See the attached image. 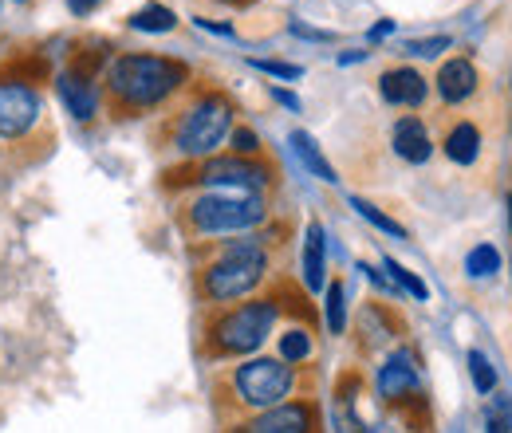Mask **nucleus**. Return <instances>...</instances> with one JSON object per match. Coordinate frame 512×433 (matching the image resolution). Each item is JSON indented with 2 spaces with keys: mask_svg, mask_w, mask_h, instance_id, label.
I'll list each match as a JSON object with an SVG mask.
<instances>
[{
  "mask_svg": "<svg viewBox=\"0 0 512 433\" xmlns=\"http://www.w3.org/2000/svg\"><path fill=\"white\" fill-rule=\"evenodd\" d=\"M48 79L52 60L44 48H16L0 56V154L12 166H32L56 146L44 103Z\"/></svg>",
  "mask_w": 512,
  "mask_h": 433,
  "instance_id": "obj_1",
  "label": "nucleus"
},
{
  "mask_svg": "<svg viewBox=\"0 0 512 433\" xmlns=\"http://www.w3.org/2000/svg\"><path fill=\"white\" fill-rule=\"evenodd\" d=\"M272 272V252L264 237H233L201 248V260L193 268V288L205 308H229L241 300H253Z\"/></svg>",
  "mask_w": 512,
  "mask_h": 433,
  "instance_id": "obj_2",
  "label": "nucleus"
},
{
  "mask_svg": "<svg viewBox=\"0 0 512 433\" xmlns=\"http://www.w3.org/2000/svg\"><path fill=\"white\" fill-rule=\"evenodd\" d=\"M190 83V67L174 56L123 52L103 71V103L115 119H138Z\"/></svg>",
  "mask_w": 512,
  "mask_h": 433,
  "instance_id": "obj_3",
  "label": "nucleus"
},
{
  "mask_svg": "<svg viewBox=\"0 0 512 433\" xmlns=\"http://www.w3.org/2000/svg\"><path fill=\"white\" fill-rule=\"evenodd\" d=\"M300 386V371L292 363H284L280 355H253L241 359L229 374H221L217 382V410L221 418H256L280 402H288Z\"/></svg>",
  "mask_w": 512,
  "mask_h": 433,
  "instance_id": "obj_4",
  "label": "nucleus"
},
{
  "mask_svg": "<svg viewBox=\"0 0 512 433\" xmlns=\"http://www.w3.org/2000/svg\"><path fill=\"white\" fill-rule=\"evenodd\" d=\"M233 119H237L233 95L209 87V91H197L182 111L166 115V123L158 130V142L186 162H205L217 154V146L229 142Z\"/></svg>",
  "mask_w": 512,
  "mask_h": 433,
  "instance_id": "obj_5",
  "label": "nucleus"
},
{
  "mask_svg": "<svg viewBox=\"0 0 512 433\" xmlns=\"http://www.w3.org/2000/svg\"><path fill=\"white\" fill-rule=\"evenodd\" d=\"M182 237L217 241V237H249L268 221V197L229 193V189H197L174 209Z\"/></svg>",
  "mask_w": 512,
  "mask_h": 433,
  "instance_id": "obj_6",
  "label": "nucleus"
},
{
  "mask_svg": "<svg viewBox=\"0 0 512 433\" xmlns=\"http://www.w3.org/2000/svg\"><path fill=\"white\" fill-rule=\"evenodd\" d=\"M280 319V296H253L229 308H213L201 331V355L209 363L221 359H253L268 343L272 327Z\"/></svg>",
  "mask_w": 512,
  "mask_h": 433,
  "instance_id": "obj_7",
  "label": "nucleus"
},
{
  "mask_svg": "<svg viewBox=\"0 0 512 433\" xmlns=\"http://www.w3.org/2000/svg\"><path fill=\"white\" fill-rule=\"evenodd\" d=\"M170 186H197V189H229V193H256L268 197L276 186V170L264 158H241V154H213L205 162H190L182 170L166 174Z\"/></svg>",
  "mask_w": 512,
  "mask_h": 433,
  "instance_id": "obj_8",
  "label": "nucleus"
},
{
  "mask_svg": "<svg viewBox=\"0 0 512 433\" xmlns=\"http://www.w3.org/2000/svg\"><path fill=\"white\" fill-rule=\"evenodd\" d=\"M375 390L386 406L394 410H406V406H422V378H418V363L410 351H394L386 359L379 374H375Z\"/></svg>",
  "mask_w": 512,
  "mask_h": 433,
  "instance_id": "obj_9",
  "label": "nucleus"
},
{
  "mask_svg": "<svg viewBox=\"0 0 512 433\" xmlns=\"http://www.w3.org/2000/svg\"><path fill=\"white\" fill-rule=\"evenodd\" d=\"M253 433H323V418L316 398H288L264 414H256L249 422H241Z\"/></svg>",
  "mask_w": 512,
  "mask_h": 433,
  "instance_id": "obj_10",
  "label": "nucleus"
},
{
  "mask_svg": "<svg viewBox=\"0 0 512 433\" xmlns=\"http://www.w3.org/2000/svg\"><path fill=\"white\" fill-rule=\"evenodd\" d=\"M56 95L67 107V115L75 123H91L103 107V79H91V75H79L75 67H60L56 71Z\"/></svg>",
  "mask_w": 512,
  "mask_h": 433,
  "instance_id": "obj_11",
  "label": "nucleus"
},
{
  "mask_svg": "<svg viewBox=\"0 0 512 433\" xmlns=\"http://www.w3.org/2000/svg\"><path fill=\"white\" fill-rule=\"evenodd\" d=\"M379 91H383L386 103L394 107H422L426 103V79L414 71V67H390L379 75Z\"/></svg>",
  "mask_w": 512,
  "mask_h": 433,
  "instance_id": "obj_12",
  "label": "nucleus"
},
{
  "mask_svg": "<svg viewBox=\"0 0 512 433\" xmlns=\"http://www.w3.org/2000/svg\"><path fill=\"white\" fill-rule=\"evenodd\" d=\"M304 288L308 292L327 288V237L320 221H308L304 229Z\"/></svg>",
  "mask_w": 512,
  "mask_h": 433,
  "instance_id": "obj_13",
  "label": "nucleus"
},
{
  "mask_svg": "<svg viewBox=\"0 0 512 433\" xmlns=\"http://www.w3.org/2000/svg\"><path fill=\"white\" fill-rule=\"evenodd\" d=\"M394 154H398L402 162H414V166H422V162L434 154L426 126L418 123L414 115H406V119L394 123Z\"/></svg>",
  "mask_w": 512,
  "mask_h": 433,
  "instance_id": "obj_14",
  "label": "nucleus"
},
{
  "mask_svg": "<svg viewBox=\"0 0 512 433\" xmlns=\"http://www.w3.org/2000/svg\"><path fill=\"white\" fill-rule=\"evenodd\" d=\"M477 91V67L469 60H449L438 71V95L446 103H465Z\"/></svg>",
  "mask_w": 512,
  "mask_h": 433,
  "instance_id": "obj_15",
  "label": "nucleus"
},
{
  "mask_svg": "<svg viewBox=\"0 0 512 433\" xmlns=\"http://www.w3.org/2000/svg\"><path fill=\"white\" fill-rule=\"evenodd\" d=\"M292 150H296V158L320 178V182H335V170H331V162L323 158L320 142L308 134V130H292Z\"/></svg>",
  "mask_w": 512,
  "mask_h": 433,
  "instance_id": "obj_16",
  "label": "nucleus"
},
{
  "mask_svg": "<svg viewBox=\"0 0 512 433\" xmlns=\"http://www.w3.org/2000/svg\"><path fill=\"white\" fill-rule=\"evenodd\" d=\"M477 146H481V134H477V126L473 123H457L453 130H449L446 154L457 162V166H469V162L477 158Z\"/></svg>",
  "mask_w": 512,
  "mask_h": 433,
  "instance_id": "obj_17",
  "label": "nucleus"
},
{
  "mask_svg": "<svg viewBox=\"0 0 512 433\" xmlns=\"http://www.w3.org/2000/svg\"><path fill=\"white\" fill-rule=\"evenodd\" d=\"M359 335H363L367 347L386 343V339L394 335V327H390V311H386L383 304H367L363 315H359Z\"/></svg>",
  "mask_w": 512,
  "mask_h": 433,
  "instance_id": "obj_18",
  "label": "nucleus"
},
{
  "mask_svg": "<svg viewBox=\"0 0 512 433\" xmlns=\"http://www.w3.org/2000/svg\"><path fill=\"white\" fill-rule=\"evenodd\" d=\"M130 28L162 36V32H174V28H178V16H174V8H166V4H146V8H138V12L130 16Z\"/></svg>",
  "mask_w": 512,
  "mask_h": 433,
  "instance_id": "obj_19",
  "label": "nucleus"
},
{
  "mask_svg": "<svg viewBox=\"0 0 512 433\" xmlns=\"http://www.w3.org/2000/svg\"><path fill=\"white\" fill-rule=\"evenodd\" d=\"M323 292H327V300H323L327 331H331V335H343V331H347V292H343V280H331Z\"/></svg>",
  "mask_w": 512,
  "mask_h": 433,
  "instance_id": "obj_20",
  "label": "nucleus"
},
{
  "mask_svg": "<svg viewBox=\"0 0 512 433\" xmlns=\"http://www.w3.org/2000/svg\"><path fill=\"white\" fill-rule=\"evenodd\" d=\"M280 359L284 363H308L312 359V331H304V327H292V331H284L280 335Z\"/></svg>",
  "mask_w": 512,
  "mask_h": 433,
  "instance_id": "obj_21",
  "label": "nucleus"
},
{
  "mask_svg": "<svg viewBox=\"0 0 512 433\" xmlns=\"http://www.w3.org/2000/svg\"><path fill=\"white\" fill-rule=\"evenodd\" d=\"M383 268L390 272V284H394L398 292H406V296H414V300H426V296H430V288H426V284H422V280H418L410 268H402L398 260H390V256H386Z\"/></svg>",
  "mask_w": 512,
  "mask_h": 433,
  "instance_id": "obj_22",
  "label": "nucleus"
},
{
  "mask_svg": "<svg viewBox=\"0 0 512 433\" xmlns=\"http://www.w3.org/2000/svg\"><path fill=\"white\" fill-rule=\"evenodd\" d=\"M497 268H501V252L493 245H477L465 256V272H469L473 280H485V276H493Z\"/></svg>",
  "mask_w": 512,
  "mask_h": 433,
  "instance_id": "obj_23",
  "label": "nucleus"
},
{
  "mask_svg": "<svg viewBox=\"0 0 512 433\" xmlns=\"http://www.w3.org/2000/svg\"><path fill=\"white\" fill-rule=\"evenodd\" d=\"M351 209H355L363 221H371L375 229H383L386 237H406V229H402L394 217H386L379 205H371V201H363V197H351Z\"/></svg>",
  "mask_w": 512,
  "mask_h": 433,
  "instance_id": "obj_24",
  "label": "nucleus"
},
{
  "mask_svg": "<svg viewBox=\"0 0 512 433\" xmlns=\"http://www.w3.org/2000/svg\"><path fill=\"white\" fill-rule=\"evenodd\" d=\"M465 359H469V374H473V386H477L481 394H493V390H497V374H493V367H489V359H485L481 351H469Z\"/></svg>",
  "mask_w": 512,
  "mask_h": 433,
  "instance_id": "obj_25",
  "label": "nucleus"
},
{
  "mask_svg": "<svg viewBox=\"0 0 512 433\" xmlns=\"http://www.w3.org/2000/svg\"><path fill=\"white\" fill-rule=\"evenodd\" d=\"M449 48V36H426V40H406L402 52L406 56H422V60H434Z\"/></svg>",
  "mask_w": 512,
  "mask_h": 433,
  "instance_id": "obj_26",
  "label": "nucleus"
},
{
  "mask_svg": "<svg viewBox=\"0 0 512 433\" xmlns=\"http://www.w3.org/2000/svg\"><path fill=\"white\" fill-rule=\"evenodd\" d=\"M229 142H233V154H241V158H260V138H256V130H249V126H233Z\"/></svg>",
  "mask_w": 512,
  "mask_h": 433,
  "instance_id": "obj_27",
  "label": "nucleus"
},
{
  "mask_svg": "<svg viewBox=\"0 0 512 433\" xmlns=\"http://www.w3.org/2000/svg\"><path fill=\"white\" fill-rule=\"evenodd\" d=\"M256 71H268V75H276V79H300L304 75V67L300 63H280V60H253Z\"/></svg>",
  "mask_w": 512,
  "mask_h": 433,
  "instance_id": "obj_28",
  "label": "nucleus"
},
{
  "mask_svg": "<svg viewBox=\"0 0 512 433\" xmlns=\"http://www.w3.org/2000/svg\"><path fill=\"white\" fill-rule=\"evenodd\" d=\"M292 36H300V40H320V44H327L331 40V32H320V28H308V24H292Z\"/></svg>",
  "mask_w": 512,
  "mask_h": 433,
  "instance_id": "obj_29",
  "label": "nucleus"
},
{
  "mask_svg": "<svg viewBox=\"0 0 512 433\" xmlns=\"http://www.w3.org/2000/svg\"><path fill=\"white\" fill-rule=\"evenodd\" d=\"M67 8H71V16H91V12H99L103 8V0H67Z\"/></svg>",
  "mask_w": 512,
  "mask_h": 433,
  "instance_id": "obj_30",
  "label": "nucleus"
},
{
  "mask_svg": "<svg viewBox=\"0 0 512 433\" xmlns=\"http://www.w3.org/2000/svg\"><path fill=\"white\" fill-rule=\"evenodd\" d=\"M272 99H276V103H284L288 111H300V99H296L292 91H280V87H272Z\"/></svg>",
  "mask_w": 512,
  "mask_h": 433,
  "instance_id": "obj_31",
  "label": "nucleus"
},
{
  "mask_svg": "<svg viewBox=\"0 0 512 433\" xmlns=\"http://www.w3.org/2000/svg\"><path fill=\"white\" fill-rule=\"evenodd\" d=\"M394 32V20H379L375 28H371V40H383V36H390Z\"/></svg>",
  "mask_w": 512,
  "mask_h": 433,
  "instance_id": "obj_32",
  "label": "nucleus"
},
{
  "mask_svg": "<svg viewBox=\"0 0 512 433\" xmlns=\"http://www.w3.org/2000/svg\"><path fill=\"white\" fill-rule=\"evenodd\" d=\"M197 28H209V32H221V36L233 32V24H213V20H197Z\"/></svg>",
  "mask_w": 512,
  "mask_h": 433,
  "instance_id": "obj_33",
  "label": "nucleus"
},
{
  "mask_svg": "<svg viewBox=\"0 0 512 433\" xmlns=\"http://www.w3.org/2000/svg\"><path fill=\"white\" fill-rule=\"evenodd\" d=\"M367 60V52H347V56H339V63H359Z\"/></svg>",
  "mask_w": 512,
  "mask_h": 433,
  "instance_id": "obj_34",
  "label": "nucleus"
},
{
  "mask_svg": "<svg viewBox=\"0 0 512 433\" xmlns=\"http://www.w3.org/2000/svg\"><path fill=\"white\" fill-rule=\"evenodd\" d=\"M489 433H509V430H505L501 422H489Z\"/></svg>",
  "mask_w": 512,
  "mask_h": 433,
  "instance_id": "obj_35",
  "label": "nucleus"
},
{
  "mask_svg": "<svg viewBox=\"0 0 512 433\" xmlns=\"http://www.w3.org/2000/svg\"><path fill=\"white\" fill-rule=\"evenodd\" d=\"M229 433H253V430H245V426H233Z\"/></svg>",
  "mask_w": 512,
  "mask_h": 433,
  "instance_id": "obj_36",
  "label": "nucleus"
},
{
  "mask_svg": "<svg viewBox=\"0 0 512 433\" xmlns=\"http://www.w3.org/2000/svg\"><path fill=\"white\" fill-rule=\"evenodd\" d=\"M509 217H512V193H509Z\"/></svg>",
  "mask_w": 512,
  "mask_h": 433,
  "instance_id": "obj_37",
  "label": "nucleus"
},
{
  "mask_svg": "<svg viewBox=\"0 0 512 433\" xmlns=\"http://www.w3.org/2000/svg\"><path fill=\"white\" fill-rule=\"evenodd\" d=\"M12 4H28V0H12Z\"/></svg>",
  "mask_w": 512,
  "mask_h": 433,
  "instance_id": "obj_38",
  "label": "nucleus"
},
{
  "mask_svg": "<svg viewBox=\"0 0 512 433\" xmlns=\"http://www.w3.org/2000/svg\"><path fill=\"white\" fill-rule=\"evenodd\" d=\"M375 433H386V430H375Z\"/></svg>",
  "mask_w": 512,
  "mask_h": 433,
  "instance_id": "obj_39",
  "label": "nucleus"
}]
</instances>
